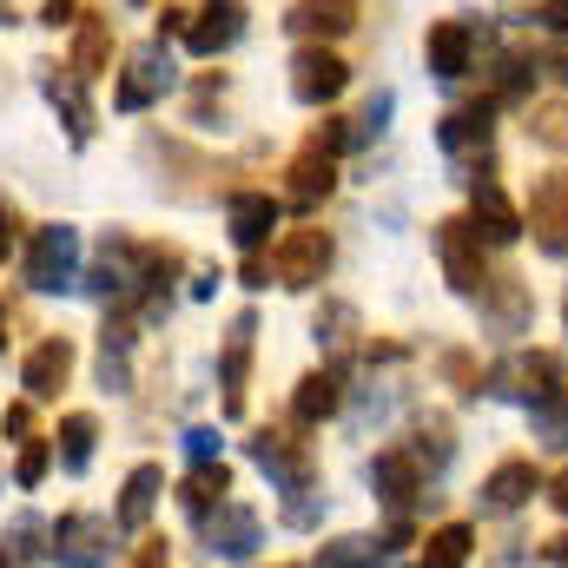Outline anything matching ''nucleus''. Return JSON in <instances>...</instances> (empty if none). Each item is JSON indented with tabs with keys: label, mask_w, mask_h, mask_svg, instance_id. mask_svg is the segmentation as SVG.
<instances>
[{
	"label": "nucleus",
	"mask_w": 568,
	"mask_h": 568,
	"mask_svg": "<svg viewBox=\"0 0 568 568\" xmlns=\"http://www.w3.org/2000/svg\"><path fill=\"white\" fill-rule=\"evenodd\" d=\"M351 145V120H324V126H311L304 145L291 152V165H284V199L297 205V212H311V205H324L331 199V185H337V152Z\"/></svg>",
	"instance_id": "f257e3e1"
},
{
	"label": "nucleus",
	"mask_w": 568,
	"mask_h": 568,
	"mask_svg": "<svg viewBox=\"0 0 568 568\" xmlns=\"http://www.w3.org/2000/svg\"><path fill=\"white\" fill-rule=\"evenodd\" d=\"M562 390H568L562 351H523V357H509V364L489 371V397H523L529 410L536 404H556Z\"/></svg>",
	"instance_id": "f03ea898"
},
{
	"label": "nucleus",
	"mask_w": 568,
	"mask_h": 568,
	"mask_svg": "<svg viewBox=\"0 0 568 568\" xmlns=\"http://www.w3.org/2000/svg\"><path fill=\"white\" fill-rule=\"evenodd\" d=\"M331 258H337L331 232H324V225H297V232H284L278 252H272V278H278L284 291H311V284H324Z\"/></svg>",
	"instance_id": "7ed1b4c3"
},
{
	"label": "nucleus",
	"mask_w": 568,
	"mask_h": 568,
	"mask_svg": "<svg viewBox=\"0 0 568 568\" xmlns=\"http://www.w3.org/2000/svg\"><path fill=\"white\" fill-rule=\"evenodd\" d=\"M27 284L33 291H73L80 284V232L73 225H40L27 239Z\"/></svg>",
	"instance_id": "20e7f679"
},
{
	"label": "nucleus",
	"mask_w": 568,
	"mask_h": 568,
	"mask_svg": "<svg viewBox=\"0 0 568 568\" xmlns=\"http://www.w3.org/2000/svg\"><path fill=\"white\" fill-rule=\"evenodd\" d=\"M245 456L278 483L284 496H311V489H317V463H311V449H304V443H291L284 429H258V436L245 443Z\"/></svg>",
	"instance_id": "39448f33"
},
{
	"label": "nucleus",
	"mask_w": 568,
	"mask_h": 568,
	"mask_svg": "<svg viewBox=\"0 0 568 568\" xmlns=\"http://www.w3.org/2000/svg\"><path fill=\"white\" fill-rule=\"evenodd\" d=\"M47 556L60 568H100L113 556V523L106 516H60L47 529Z\"/></svg>",
	"instance_id": "423d86ee"
},
{
	"label": "nucleus",
	"mask_w": 568,
	"mask_h": 568,
	"mask_svg": "<svg viewBox=\"0 0 568 568\" xmlns=\"http://www.w3.org/2000/svg\"><path fill=\"white\" fill-rule=\"evenodd\" d=\"M436 258H443V278L449 291H463V297H483V239H476V225L469 219H443L436 225Z\"/></svg>",
	"instance_id": "0eeeda50"
},
{
	"label": "nucleus",
	"mask_w": 568,
	"mask_h": 568,
	"mask_svg": "<svg viewBox=\"0 0 568 568\" xmlns=\"http://www.w3.org/2000/svg\"><path fill=\"white\" fill-rule=\"evenodd\" d=\"M529 239L542 258H568V172H542L529 192Z\"/></svg>",
	"instance_id": "6e6552de"
},
{
	"label": "nucleus",
	"mask_w": 568,
	"mask_h": 568,
	"mask_svg": "<svg viewBox=\"0 0 568 568\" xmlns=\"http://www.w3.org/2000/svg\"><path fill=\"white\" fill-rule=\"evenodd\" d=\"M165 87H172V53H165V40H152V47H140L126 60L120 87H113V106L120 113H145L152 100H165Z\"/></svg>",
	"instance_id": "1a4fd4ad"
},
{
	"label": "nucleus",
	"mask_w": 568,
	"mask_h": 568,
	"mask_svg": "<svg viewBox=\"0 0 568 568\" xmlns=\"http://www.w3.org/2000/svg\"><path fill=\"white\" fill-rule=\"evenodd\" d=\"M476 47H483L476 20H429V33H424V67L436 73V80H463V73L476 67Z\"/></svg>",
	"instance_id": "9d476101"
},
{
	"label": "nucleus",
	"mask_w": 568,
	"mask_h": 568,
	"mask_svg": "<svg viewBox=\"0 0 568 568\" xmlns=\"http://www.w3.org/2000/svg\"><path fill=\"white\" fill-rule=\"evenodd\" d=\"M351 87V67L331 53V47H304L297 60H291V100L297 106H324V100H337Z\"/></svg>",
	"instance_id": "9b49d317"
},
{
	"label": "nucleus",
	"mask_w": 568,
	"mask_h": 568,
	"mask_svg": "<svg viewBox=\"0 0 568 568\" xmlns=\"http://www.w3.org/2000/svg\"><path fill=\"white\" fill-rule=\"evenodd\" d=\"M469 225H476L483 245H516V239H523V219H516V205L503 199L496 172H476V179H469Z\"/></svg>",
	"instance_id": "f8f14e48"
},
{
	"label": "nucleus",
	"mask_w": 568,
	"mask_h": 568,
	"mask_svg": "<svg viewBox=\"0 0 568 568\" xmlns=\"http://www.w3.org/2000/svg\"><path fill=\"white\" fill-rule=\"evenodd\" d=\"M417 489H424V463H417V449H404V443L377 449V463H371V496H377L384 509H410Z\"/></svg>",
	"instance_id": "ddd939ff"
},
{
	"label": "nucleus",
	"mask_w": 568,
	"mask_h": 568,
	"mask_svg": "<svg viewBox=\"0 0 568 568\" xmlns=\"http://www.w3.org/2000/svg\"><path fill=\"white\" fill-rule=\"evenodd\" d=\"M67 377H73V337H40V344L27 351V364H20V390H27L33 404L60 397Z\"/></svg>",
	"instance_id": "4468645a"
},
{
	"label": "nucleus",
	"mask_w": 568,
	"mask_h": 568,
	"mask_svg": "<svg viewBox=\"0 0 568 568\" xmlns=\"http://www.w3.org/2000/svg\"><path fill=\"white\" fill-rule=\"evenodd\" d=\"M225 225H232V245L252 258V252H265V239L278 232V199H272V192H232V199H225Z\"/></svg>",
	"instance_id": "2eb2a0df"
},
{
	"label": "nucleus",
	"mask_w": 568,
	"mask_h": 568,
	"mask_svg": "<svg viewBox=\"0 0 568 568\" xmlns=\"http://www.w3.org/2000/svg\"><path fill=\"white\" fill-rule=\"evenodd\" d=\"M252 337H258V317L245 311L225 337V357H219V390H225V417H245V390H252Z\"/></svg>",
	"instance_id": "dca6fc26"
},
{
	"label": "nucleus",
	"mask_w": 568,
	"mask_h": 568,
	"mask_svg": "<svg viewBox=\"0 0 568 568\" xmlns=\"http://www.w3.org/2000/svg\"><path fill=\"white\" fill-rule=\"evenodd\" d=\"M536 489H542V476H536V463L529 456H509V463H496L489 476H483V509L489 516H516L523 503H536Z\"/></svg>",
	"instance_id": "f3484780"
},
{
	"label": "nucleus",
	"mask_w": 568,
	"mask_h": 568,
	"mask_svg": "<svg viewBox=\"0 0 568 568\" xmlns=\"http://www.w3.org/2000/svg\"><path fill=\"white\" fill-rule=\"evenodd\" d=\"M40 93H47L53 113L67 120V140L73 145L93 140V100H87V80H80L73 67H67V73H60V67H40Z\"/></svg>",
	"instance_id": "a211bd4d"
},
{
	"label": "nucleus",
	"mask_w": 568,
	"mask_h": 568,
	"mask_svg": "<svg viewBox=\"0 0 568 568\" xmlns=\"http://www.w3.org/2000/svg\"><path fill=\"white\" fill-rule=\"evenodd\" d=\"M483 331L489 337H523L529 331V284L516 278V272L483 284Z\"/></svg>",
	"instance_id": "6ab92c4d"
},
{
	"label": "nucleus",
	"mask_w": 568,
	"mask_h": 568,
	"mask_svg": "<svg viewBox=\"0 0 568 568\" xmlns=\"http://www.w3.org/2000/svg\"><path fill=\"white\" fill-rule=\"evenodd\" d=\"M239 33H245V0H199V13H192V33H185V47L212 60V53L239 47Z\"/></svg>",
	"instance_id": "aec40b11"
},
{
	"label": "nucleus",
	"mask_w": 568,
	"mask_h": 568,
	"mask_svg": "<svg viewBox=\"0 0 568 568\" xmlns=\"http://www.w3.org/2000/svg\"><path fill=\"white\" fill-rule=\"evenodd\" d=\"M258 536H265V523H258V509H245V503H225L219 516H205V542H212V556L245 562V556L258 549Z\"/></svg>",
	"instance_id": "412c9836"
},
{
	"label": "nucleus",
	"mask_w": 568,
	"mask_h": 568,
	"mask_svg": "<svg viewBox=\"0 0 568 568\" xmlns=\"http://www.w3.org/2000/svg\"><path fill=\"white\" fill-rule=\"evenodd\" d=\"M364 0H297L291 13H284V27L297 33V40H337V33H351L364 13H357Z\"/></svg>",
	"instance_id": "4be33fe9"
},
{
	"label": "nucleus",
	"mask_w": 568,
	"mask_h": 568,
	"mask_svg": "<svg viewBox=\"0 0 568 568\" xmlns=\"http://www.w3.org/2000/svg\"><path fill=\"white\" fill-rule=\"evenodd\" d=\"M100 384L106 390H126L133 384V304H120L100 331Z\"/></svg>",
	"instance_id": "5701e85b"
},
{
	"label": "nucleus",
	"mask_w": 568,
	"mask_h": 568,
	"mask_svg": "<svg viewBox=\"0 0 568 568\" xmlns=\"http://www.w3.org/2000/svg\"><path fill=\"white\" fill-rule=\"evenodd\" d=\"M225 496H232V469H225V463H192V476L179 483V509H185L192 523L219 516V509H225Z\"/></svg>",
	"instance_id": "b1692460"
},
{
	"label": "nucleus",
	"mask_w": 568,
	"mask_h": 568,
	"mask_svg": "<svg viewBox=\"0 0 568 568\" xmlns=\"http://www.w3.org/2000/svg\"><path fill=\"white\" fill-rule=\"evenodd\" d=\"M489 120H496V100L456 106V113L436 120V145H443V152H476V145H489Z\"/></svg>",
	"instance_id": "393cba45"
},
{
	"label": "nucleus",
	"mask_w": 568,
	"mask_h": 568,
	"mask_svg": "<svg viewBox=\"0 0 568 568\" xmlns=\"http://www.w3.org/2000/svg\"><path fill=\"white\" fill-rule=\"evenodd\" d=\"M159 489H165V469L159 463H140L126 483H120V529H145L152 523V509H159Z\"/></svg>",
	"instance_id": "a878e982"
},
{
	"label": "nucleus",
	"mask_w": 568,
	"mask_h": 568,
	"mask_svg": "<svg viewBox=\"0 0 568 568\" xmlns=\"http://www.w3.org/2000/svg\"><path fill=\"white\" fill-rule=\"evenodd\" d=\"M337 404H344V384H337V371H311V377H297V397H291V424H324V417H337Z\"/></svg>",
	"instance_id": "bb28decb"
},
{
	"label": "nucleus",
	"mask_w": 568,
	"mask_h": 568,
	"mask_svg": "<svg viewBox=\"0 0 568 568\" xmlns=\"http://www.w3.org/2000/svg\"><path fill=\"white\" fill-rule=\"evenodd\" d=\"M113 60V20L106 13H80V33H73V73L80 80H100Z\"/></svg>",
	"instance_id": "cd10ccee"
},
{
	"label": "nucleus",
	"mask_w": 568,
	"mask_h": 568,
	"mask_svg": "<svg viewBox=\"0 0 568 568\" xmlns=\"http://www.w3.org/2000/svg\"><path fill=\"white\" fill-rule=\"evenodd\" d=\"M93 443H100V417H93V410H67V417H60V436H53V456L80 476V469L93 463Z\"/></svg>",
	"instance_id": "c85d7f7f"
},
{
	"label": "nucleus",
	"mask_w": 568,
	"mask_h": 568,
	"mask_svg": "<svg viewBox=\"0 0 568 568\" xmlns=\"http://www.w3.org/2000/svg\"><path fill=\"white\" fill-rule=\"evenodd\" d=\"M40 542H47V523H40V516H13V523L0 529V568H33L47 556Z\"/></svg>",
	"instance_id": "c756f323"
},
{
	"label": "nucleus",
	"mask_w": 568,
	"mask_h": 568,
	"mask_svg": "<svg viewBox=\"0 0 568 568\" xmlns=\"http://www.w3.org/2000/svg\"><path fill=\"white\" fill-rule=\"evenodd\" d=\"M469 549H476V529L469 523H443L424 536V562L417 568H469Z\"/></svg>",
	"instance_id": "7c9ffc66"
},
{
	"label": "nucleus",
	"mask_w": 568,
	"mask_h": 568,
	"mask_svg": "<svg viewBox=\"0 0 568 568\" xmlns=\"http://www.w3.org/2000/svg\"><path fill=\"white\" fill-rule=\"evenodd\" d=\"M317 568H384V549L371 536H337L317 549Z\"/></svg>",
	"instance_id": "2f4dec72"
},
{
	"label": "nucleus",
	"mask_w": 568,
	"mask_h": 568,
	"mask_svg": "<svg viewBox=\"0 0 568 568\" xmlns=\"http://www.w3.org/2000/svg\"><path fill=\"white\" fill-rule=\"evenodd\" d=\"M456 456V429L443 424V417H429V424H417V463H429V469H443Z\"/></svg>",
	"instance_id": "473e14b6"
},
{
	"label": "nucleus",
	"mask_w": 568,
	"mask_h": 568,
	"mask_svg": "<svg viewBox=\"0 0 568 568\" xmlns=\"http://www.w3.org/2000/svg\"><path fill=\"white\" fill-rule=\"evenodd\" d=\"M529 140L549 145V152H568V106L556 100V106H536L529 113Z\"/></svg>",
	"instance_id": "72a5a7b5"
},
{
	"label": "nucleus",
	"mask_w": 568,
	"mask_h": 568,
	"mask_svg": "<svg viewBox=\"0 0 568 568\" xmlns=\"http://www.w3.org/2000/svg\"><path fill=\"white\" fill-rule=\"evenodd\" d=\"M529 93V60L523 53H503V67H496V106H516Z\"/></svg>",
	"instance_id": "f704fd0d"
},
{
	"label": "nucleus",
	"mask_w": 568,
	"mask_h": 568,
	"mask_svg": "<svg viewBox=\"0 0 568 568\" xmlns=\"http://www.w3.org/2000/svg\"><path fill=\"white\" fill-rule=\"evenodd\" d=\"M47 469H53V443H33V436H27V449H20V463H13V483H20V489H40Z\"/></svg>",
	"instance_id": "c9c22d12"
},
{
	"label": "nucleus",
	"mask_w": 568,
	"mask_h": 568,
	"mask_svg": "<svg viewBox=\"0 0 568 568\" xmlns=\"http://www.w3.org/2000/svg\"><path fill=\"white\" fill-rule=\"evenodd\" d=\"M351 331H357V311L351 304H324L317 311V344H351Z\"/></svg>",
	"instance_id": "e433bc0d"
},
{
	"label": "nucleus",
	"mask_w": 568,
	"mask_h": 568,
	"mask_svg": "<svg viewBox=\"0 0 568 568\" xmlns=\"http://www.w3.org/2000/svg\"><path fill=\"white\" fill-rule=\"evenodd\" d=\"M436 371H443V377H449V384H456L463 397H476V390H483V377H476L469 351H443V357H436Z\"/></svg>",
	"instance_id": "4c0bfd02"
},
{
	"label": "nucleus",
	"mask_w": 568,
	"mask_h": 568,
	"mask_svg": "<svg viewBox=\"0 0 568 568\" xmlns=\"http://www.w3.org/2000/svg\"><path fill=\"white\" fill-rule=\"evenodd\" d=\"M384 120H390V93H371V100H364V113H357V126H351V145L371 140V133H384Z\"/></svg>",
	"instance_id": "58836bf2"
},
{
	"label": "nucleus",
	"mask_w": 568,
	"mask_h": 568,
	"mask_svg": "<svg viewBox=\"0 0 568 568\" xmlns=\"http://www.w3.org/2000/svg\"><path fill=\"white\" fill-rule=\"evenodd\" d=\"M126 568H172V542H165V536H145Z\"/></svg>",
	"instance_id": "ea45409f"
},
{
	"label": "nucleus",
	"mask_w": 568,
	"mask_h": 568,
	"mask_svg": "<svg viewBox=\"0 0 568 568\" xmlns=\"http://www.w3.org/2000/svg\"><path fill=\"white\" fill-rule=\"evenodd\" d=\"M536 429H542L549 443H568V397H556V404H542V417H536Z\"/></svg>",
	"instance_id": "a19ab883"
},
{
	"label": "nucleus",
	"mask_w": 568,
	"mask_h": 568,
	"mask_svg": "<svg viewBox=\"0 0 568 568\" xmlns=\"http://www.w3.org/2000/svg\"><path fill=\"white\" fill-rule=\"evenodd\" d=\"M185 456L192 463H219V429H185Z\"/></svg>",
	"instance_id": "79ce46f5"
},
{
	"label": "nucleus",
	"mask_w": 568,
	"mask_h": 568,
	"mask_svg": "<svg viewBox=\"0 0 568 568\" xmlns=\"http://www.w3.org/2000/svg\"><path fill=\"white\" fill-rule=\"evenodd\" d=\"M13 245H20V212H13V199H0V265H7Z\"/></svg>",
	"instance_id": "37998d69"
},
{
	"label": "nucleus",
	"mask_w": 568,
	"mask_h": 568,
	"mask_svg": "<svg viewBox=\"0 0 568 568\" xmlns=\"http://www.w3.org/2000/svg\"><path fill=\"white\" fill-rule=\"evenodd\" d=\"M172 33H192V13L185 7H159V40H172Z\"/></svg>",
	"instance_id": "c03bdc74"
},
{
	"label": "nucleus",
	"mask_w": 568,
	"mask_h": 568,
	"mask_svg": "<svg viewBox=\"0 0 568 568\" xmlns=\"http://www.w3.org/2000/svg\"><path fill=\"white\" fill-rule=\"evenodd\" d=\"M0 429H7V436H33V410H27V404H13V410L0 417Z\"/></svg>",
	"instance_id": "a18cd8bd"
},
{
	"label": "nucleus",
	"mask_w": 568,
	"mask_h": 568,
	"mask_svg": "<svg viewBox=\"0 0 568 568\" xmlns=\"http://www.w3.org/2000/svg\"><path fill=\"white\" fill-rule=\"evenodd\" d=\"M542 67H549V80H562L568 87V40H556V47L542 53Z\"/></svg>",
	"instance_id": "49530a36"
},
{
	"label": "nucleus",
	"mask_w": 568,
	"mask_h": 568,
	"mask_svg": "<svg viewBox=\"0 0 568 568\" xmlns=\"http://www.w3.org/2000/svg\"><path fill=\"white\" fill-rule=\"evenodd\" d=\"M73 7H80V0H47V7H40V20H47V27H67V20H73Z\"/></svg>",
	"instance_id": "de8ad7c7"
},
{
	"label": "nucleus",
	"mask_w": 568,
	"mask_h": 568,
	"mask_svg": "<svg viewBox=\"0 0 568 568\" xmlns=\"http://www.w3.org/2000/svg\"><path fill=\"white\" fill-rule=\"evenodd\" d=\"M542 20H549V27L568 40V0H542Z\"/></svg>",
	"instance_id": "09e8293b"
},
{
	"label": "nucleus",
	"mask_w": 568,
	"mask_h": 568,
	"mask_svg": "<svg viewBox=\"0 0 568 568\" xmlns=\"http://www.w3.org/2000/svg\"><path fill=\"white\" fill-rule=\"evenodd\" d=\"M549 503H556V509H562V516H568V469H562V476H556V483H549Z\"/></svg>",
	"instance_id": "8fccbe9b"
},
{
	"label": "nucleus",
	"mask_w": 568,
	"mask_h": 568,
	"mask_svg": "<svg viewBox=\"0 0 568 568\" xmlns=\"http://www.w3.org/2000/svg\"><path fill=\"white\" fill-rule=\"evenodd\" d=\"M542 556H549V568H568V536H556V542H549Z\"/></svg>",
	"instance_id": "3c124183"
},
{
	"label": "nucleus",
	"mask_w": 568,
	"mask_h": 568,
	"mask_svg": "<svg viewBox=\"0 0 568 568\" xmlns=\"http://www.w3.org/2000/svg\"><path fill=\"white\" fill-rule=\"evenodd\" d=\"M0 27H13V0H0Z\"/></svg>",
	"instance_id": "603ef678"
},
{
	"label": "nucleus",
	"mask_w": 568,
	"mask_h": 568,
	"mask_svg": "<svg viewBox=\"0 0 568 568\" xmlns=\"http://www.w3.org/2000/svg\"><path fill=\"white\" fill-rule=\"evenodd\" d=\"M0 351H7V297H0Z\"/></svg>",
	"instance_id": "864d4df0"
},
{
	"label": "nucleus",
	"mask_w": 568,
	"mask_h": 568,
	"mask_svg": "<svg viewBox=\"0 0 568 568\" xmlns=\"http://www.w3.org/2000/svg\"><path fill=\"white\" fill-rule=\"evenodd\" d=\"M562 324H568V291H562Z\"/></svg>",
	"instance_id": "5fc2aeb1"
}]
</instances>
